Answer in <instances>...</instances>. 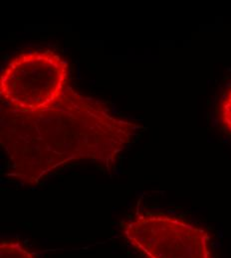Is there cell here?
<instances>
[{
    "label": "cell",
    "mask_w": 231,
    "mask_h": 258,
    "mask_svg": "<svg viewBox=\"0 0 231 258\" xmlns=\"http://www.w3.org/2000/svg\"><path fill=\"white\" fill-rule=\"evenodd\" d=\"M138 128L70 87L48 109L22 112L2 105L0 112L1 147L14 177L29 186L71 161L113 166Z\"/></svg>",
    "instance_id": "obj_1"
},
{
    "label": "cell",
    "mask_w": 231,
    "mask_h": 258,
    "mask_svg": "<svg viewBox=\"0 0 231 258\" xmlns=\"http://www.w3.org/2000/svg\"><path fill=\"white\" fill-rule=\"evenodd\" d=\"M69 67L52 50L17 54L0 76L2 105L22 112H36L57 104L68 87Z\"/></svg>",
    "instance_id": "obj_2"
},
{
    "label": "cell",
    "mask_w": 231,
    "mask_h": 258,
    "mask_svg": "<svg viewBox=\"0 0 231 258\" xmlns=\"http://www.w3.org/2000/svg\"><path fill=\"white\" fill-rule=\"evenodd\" d=\"M124 235L145 258H213L205 229L169 215L137 213Z\"/></svg>",
    "instance_id": "obj_3"
},
{
    "label": "cell",
    "mask_w": 231,
    "mask_h": 258,
    "mask_svg": "<svg viewBox=\"0 0 231 258\" xmlns=\"http://www.w3.org/2000/svg\"><path fill=\"white\" fill-rule=\"evenodd\" d=\"M0 258H36L23 244L15 239L0 242Z\"/></svg>",
    "instance_id": "obj_4"
},
{
    "label": "cell",
    "mask_w": 231,
    "mask_h": 258,
    "mask_svg": "<svg viewBox=\"0 0 231 258\" xmlns=\"http://www.w3.org/2000/svg\"><path fill=\"white\" fill-rule=\"evenodd\" d=\"M220 119L223 127L231 133V88L222 99L220 106Z\"/></svg>",
    "instance_id": "obj_5"
}]
</instances>
